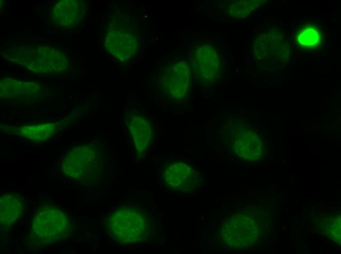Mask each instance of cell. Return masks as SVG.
Here are the masks:
<instances>
[{
    "mask_svg": "<svg viewBox=\"0 0 341 254\" xmlns=\"http://www.w3.org/2000/svg\"><path fill=\"white\" fill-rule=\"evenodd\" d=\"M76 229L75 222L61 206L44 202L32 217L28 244L33 249L43 248L67 239Z\"/></svg>",
    "mask_w": 341,
    "mask_h": 254,
    "instance_id": "cell-1",
    "label": "cell"
},
{
    "mask_svg": "<svg viewBox=\"0 0 341 254\" xmlns=\"http://www.w3.org/2000/svg\"><path fill=\"white\" fill-rule=\"evenodd\" d=\"M103 226L108 236L122 245L146 241L151 232L148 214L135 206H122L110 210L104 217Z\"/></svg>",
    "mask_w": 341,
    "mask_h": 254,
    "instance_id": "cell-2",
    "label": "cell"
},
{
    "mask_svg": "<svg viewBox=\"0 0 341 254\" xmlns=\"http://www.w3.org/2000/svg\"><path fill=\"white\" fill-rule=\"evenodd\" d=\"M264 218L258 211L244 210L226 216L218 231L219 240L235 249L250 248L259 243L264 233Z\"/></svg>",
    "mask_w": 341,
    "mask_h": 254,
    "instance_id": "cell-3",
    "label": "cell"
},
{
    "mask_svg": "<svg viewBox=\"0 0 341 254\" xmlns=\"http://www.w3.org/2000/svg\"><path fill=\"white\" fill-rule=\"evenodd\" d=\"M105 162V155L100 144L92 142L68 150L63 158L62 170L72 180L94 182L101 178Z\"/></svg>",
    "mask_w": 341,
    "mask_h": 254,
    "instance_id": "cell-4",
    "label": "cell"
},
{
    "mask_svg": "<svg viewBox=\"0 0 341 254\" xmlns=\"http://www.w3.org/2000/svg\"><path fill=\"white\" fill-rule=\"evenodd\" d=\"M10 60L34 73L52 74L65 71L69 65L65 55L47 46H21L7 52Z\"/></svg>",
    "mask_w": 341,
    "mask_h": 254,
    "instance_id": "cell-5",
    "label": "cell"
},
{
    "mask_svg": "<svg viewBox=\"0 0 341 254\" xmlns=\"http://www.w3.org/2000/svg\"><path fill=\"white\" fill-rule=\"evenodd\" d=\"M104 45L107 51L117 59L122 61H127L137 52L138 35L125 22L112 21L105 33Z\"/></svg>",
    "mask_w": 341,
    "mask_h": 254,
    "instance_id": "cell-6",
    "label": "cell"
},
{
    "mask_svg": "<svg viewBox=\"0 0 341 254\" xmlns=\"http://www.w3.org/2000/svg\"><path fill=\"white\" fill-rule=\"evenodd\" d=\"M191 68L195 80L200 84L210 86L217 83L221 76L218 51L211 45L198 46L193 54Z\"/></svg>",
    "mask_w": 341,
    "mask_h": 254,
    "instance_id": "cell-7",
    "label": "cell"
},
{
    "mask_svg": "<svg viewBox=\"0 0 341 254\" xmlns=\"http://www.w3.org/2000/svg\"><path fill=\"white\" fill-rule=\"evenodd\" d=\"M191 70L183 61L169 64L164 69L160 79L161 88L166 96L174 100H181L188 95L191 88Z\"/></svg>",
    "mask_w": 341,
    "mask_h": 254,
    "instance_id": "cell-8",
    "label": "cell"
},
{
    "mask_svg": "<svg viewBox=\"0 0 341 254\" xmlns=\"http://www.w3.org/2000/svg\"><path fill=\"white\" fill-rule=\"evenodd\" d=\"M162 177L169 188L184 192L199 188L204 181L201 172L196 167L181 161L168 164L163 170Z\"/></svg>",
    "mask_w": 341,
    "mask_h": 254,
    "instance_id": "cell-9",
    "label": "cell"
},
{
    "mask_svg": "<svg viewBox=\"0 0 341 254\" xmlns=\"http://www.w3.org/2000/svg\"><path fill=\"white\" fill-rule=\"evenodd\" d=\"M124 122L139 154H145L155 137V127L151 118L144 111L130 109L125 112Z\"/></svg>",
    "mask_w": 341,
    "mask_h": 254,
    "instance_id": "cell-10",
    "label": "cell"
},
{
    "mask_svg": "<svg viewBox=\"0 0 341 254\" xmlns=\"http://www.w3.org/2000/svg\"><path fill=\"white\" fill-rule=\"evenodd\" d=\"M86 6L80 0H60L52 9L51 17L57 26L71 28L77 26L84 18Z\"/></svg>",
    "mask_w": 341,
    "mask_h": 254,
    "instance_id": "cell-11",
    "label": "cell"
},
{
    "mask_svg": "<svg viewBox=\"0 0 341 254\" xmlns=\"http://www.w3.org/2000/svg\"><path fill=\"white\" fill-rule=\"evenodd\" d=\"M233 151L238 157L246 161H257L264 155L263 141L259 134L250 130H244L236 136Z\"/></svg>",
    "mask_w": 341,
    "mask_h": 254,
    "instance_id": "cell-12",
    "label": "cell"
},
{
    "mask_svg": "<svg viewBox=\"0 0 341 254\" xmlns=\"http://www.w3.org/2000/svg\"><path fill=\"white\" fill-rule=\"evenodd\" d=\"M24 200L19 193L9 192L0 198V224L3 232L8 231L15 223L22 217Z\"/></svg>",
    "mask_w": 341,
    "mask_h": 254,
    "instance_id": "cell-13",
    "label": "cell"
},
{
    "mask_svg": "<svg viewBox=\"0 0 341 254\" xmlns=\"http://www.w3.org/2000/svg\"><path fill=\"white\" fill-rule=\"evenodd\" d=\"M52 124H42L38 125L26 126L23 127L22 135L33 141H44L48 140L54 132Z\"/></svg>",
    "mask_w": 341,
    "mask_h": 254,
    "instance_id": "cell-14",
    "label": "cell"
},
{
    "mask_svg": "<svg viewBox=\"0 0 341 254\" xmlns=\"http://www.w3.org/2000/svg\"><path fill=\"white\" fill-rule=\"evenodd\" d=\"M298 43L305 48H313L318 46L321 41L319 30L314 25H307L297 33Z\"/></svg>",
    "mask_w": 341,
    "mask_h": 254,
    "instance_id": "cell-15",
    "label": "cell"
},
{
    "mask_svg": "<svg viewBox=\"0 0 341 254\" xmlns=\"http://www.w3.org/2000/svg\"><path fill=\"white\" fill-rule=\"evenodd\" d=\"M320 228L323 233L338 243L341 242V217L333 214L322 220Z\"/></svg>",
    "mask_w": 341,
    "mask_h": 254,
    "instance_id": "cell-16",
    "label": "cell"
},
{
    "mask_svg": "<svg viewBox=\"0 0 341 254\" xmlns=\"http://www.w3.org/2000/svg\"><path fill=\"white\" fill-rule=\"evenodd\" d=\"M259 3L257 0H238L231 3L228 8L229 14L233 17H247Z\"/></svg>",
    "mask_w": 341,
    "mask_h": 254,
    "instance_id": "cell-17",
    "label": "cell"
}]
</instances>
